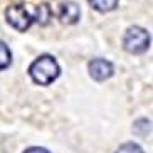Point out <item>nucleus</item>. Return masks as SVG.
Segmentation results:
<instances>
[{
    "label": "nucleus",
    "mask_w": 153,
    "mask_h": 153,
    "mask_svg": "<svg viewBox=\"0 0 153 153\" xmlns=\"http://www.w3.org/2000/svg\"><path fill=\"white\" fill-rule=\"evenodd\" d=\"M29 74H30L32 81L41 86H49L51 82H54L61 74V68H59L57 61L52 56L44 54L41 57H37L29 68Z\"/></svg>",
    "instance_id": "f257e3e1"
},
{
    "label": "nucleus",
    "mask_w": 153,
    "mask_h": 153,
    "mask_svg": "<svg viewBox=\"0 0 153 153\" xmlns=\"http://www.w3.org/2000/svg\"><path fill=\"white\" fill-rule=\"evenodd\" d=\"M123 45L130 54H143L150 47V34L146 29L133 25L126 30L123 37Z\"/></svg>",
    "instance_id": "f03ea898"
},
{
    "label": "nucleus",
    "mask_w": 153,
    "mask_h": 153,
    "mask_svg": "<svg viewBox=\"0 0 153 153\" xmlns=\"http://www.w3.org/2000/svg\"><path fill=\"white\" fill-rule=\"evenodd\" d=\"M5 17H7V22L12 27L20 30V32H25L32 25V22H34V17L29 14L27 9L22 4L10 5L9 9L5 10Z\"/></svg>",
    "instance_id": "7ed1b4c3"
},
{
    "label": "nucleus",
    "mask_w": 153,
    "mask_h": 153,
    "mask_svg": "<svg viewBox=\"0 0 153 153\" xmlns=\"http://www.w3.org/2000/svg\"><path fill=\"white\" fill-rule=\"evenodd\" d=\"M113 64L106 59H93L89 62V76L94 81H106L113 76Z\"/></svg>",
    "instance_id": "20e7f679"
},
{
    "label": "nucleus",
    "mask_w": 153,
    "mask_h": 153,
    "mask_svg": "<svg viewBox=\"0 0 153 153\" xmlns=\"http://www.w3.org/2000/svg\"><path fill=\"white\" fill-rule=\"evenodd\" d=\"M59 17L64 24H76L81 17V10L74 2H64L59 7Z\"/></svg>",
    "instance_id": "39448f33"
},
{
    "label": "nucleus",
    "mask_w": 153,
    "mask_h": 153,
    "mask_svg": "<svg viewBox=\"0 0 153 153\" xmlns=\"http://www.w3.org/2000/svg\"><path fill=\"white\" fill-rule=\"evenodd\" d=\"M120 0H89V4L93 9H96L98 12H111L116 9V5Z\"/></svg>",
    "instance_id": "423d86ee"
},
{
    "label": "nucleus",
    "mask_w": 153,
    "mask_h": 153,
    "mask_svg": "<svg viewBox=\"0 0 153 153\" xmlns=\"http://www.w3.org/2000/svg\"><path fill=\"white\" fill-rule=\"evenodd\" d=\"M10 62H12V52H10L9 45L0 41V71L9 68Z\"/></svg>",
    "instance_id": "0eeeda50"
},
{
    "label": "nucleus",
    "mask_w": 153,
    "mask_h": 153,
    "mask_svg": "<svg viewBox=\"0 0 153 153\" xmlns=\"http://www.w3.org/2000/svg\"><path fill=\"white\" fill-rule=\"evenodd\" d=\"M39 24H47V20L51 19V9H49V5L47 4H42L37 7V12H36V17H34Z\"/></svg>",
    "instance_id": "6e6552de"
},
{
    "label": "nucleus",
    "mask_w": 153,
    "mask_h": 153,
    "mask_svg": "<svg viewBox=\"0 0 153 153\" xmlns=\"http://www.w3.org/2000/svg\"><path fill=\"white\" fill-rule=\"evenodd\" d=\"M116 153H145L143 148L136 143H125L116 150Z\"/></svg>",
    "instance_id": "1a4fd4ad"
},
{
    "label": "nucleus",
    "mask_w": 153,
    "mask_h": 153,
    "mask_svg": "<svg viewBox=\"0 0 153 153\" xmlns=\"http://www.w3.org/2000/svg\"><path fill=\"white\" fill-rule=\"evenodd\" d=\"M24 153H49V150L42 148V146H30V148H27Z\"/></svg>",
    "instance_id": "9d476101"
}]
</instances>
